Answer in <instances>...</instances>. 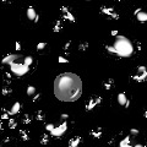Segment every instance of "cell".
I'll list each match as a JSON object with an SVG mask.
<instances>
[{"label":"cell","mask_w":147,"mask_h":147,"mask_svg":"<svg viewBox=\"0 0 147 147\" xmlns=\"http://www.w3.org/2000/svg\"><path fill=\"white\" fill-rule=\"evenodd\" d=\"M54 95L61 102H75L82 95V81L74 72H64L54 81Z\"/></svg>","instance_id":"cell-1"},{"label":"cell","mask_w":147,"mask_h":147,"mask_svg":"<svg viewBox=\"0 0 147 147\" xmlns=\"http://www.w3.org/2000/svg\"><path fill=\"white\" fill-rule=\"evenodd\" d=\"M112 46L114 50H115V55L120 56V58H130L135 50L131 40L124 36H117V38Z\"/></svg>","instance_id":"cell-2"},{"label":"cell","mask_w":147,"mask_h":147,"mask_svg":"<svg viewBox=\"0 0 147 147\" xmlns=\"http://www.w3.org/2000/svg\"><path fill=\"white\" fill-rule=\"evenodd\" d=\"M10 70L15 74L16 76H23V75H26V74L30 71V68L26 66L23 63H12L10 65Z\"/></svg>","instance_id":"cell-3"},{"label":"cell","mask_w":147,"mask_h":147,"mask_svg":"<svg viewBox=\"0 0 147 147\" xmlns=\"http://www.w3.org/2000/svg\"><path fill=\"white\" fill-rule=\"evenodd\" d=\"M131 79L136 82H145L147 80V69L144 65H140V66L136 68V74H132Z\"/></svg>","instance_id":"cell-4"},{"label":"cell","mask_w":147,"mask_h":147,"mask_svg":"<svg viewBox=\"0 0 147 147\" xmlns=\"http://www.w3.org/2000/svg\"><path fill=\"white\" fill-rule=\"evenodd\" d=\"M102 103V97L101 96H92L89 97L87 101H86V104H85V109L86 112H91L96 107H98Z\"/></svg>","instance_id":"cell-5"},{"label":"cell","mask_w":147,"mask_h":147,"mask_svg":"<svg viewBox=\"0 0 147 147\" xmlns=\"http://www.w3.org/2000/svg\"><path fill=\"white\" fill-rule=\"evenodd\" d=\"M66 130H68V122H66V121H63L60 125L55 126V128L53 129V131L50 132V135H52L53 137L59 138V137L63 136L65 132H66Z\"/></svg>","instance_id":"cell-6"},{"label":"cell","mask_w":147,"mask_h":147,"mask_svg":"<svg viewBox=\"0 0 147 147\" xmlns=\"http://www.w3.org/2000/svg\"><path fill=\"white\" fill-rule=\"evenodd\" d=\"M101 12L104 15L109 16V17H112L113 20H119L120 19V15L118 14V12L113 9V7H109V6H101Z\"/></svg>","instance_id":"cell-7"},{"label":"cell","mask_w":147,"mask_h":147,"mask_svg":"<svg viewBox=\"0 0 147 147\" xmlns=\"http://www.w3.org/2000/svg\"><path fill=\"white\" fill-rule=\"evenodd\" d=\"M60 11H61V16H63L64 20H68V21H70V22H75L76 21L75 16L71 14V11L69 10V7L63 5V6H60Z\"/></svg>","instance_id":"cell-8"},{"label":"cell","mask_w":147,"mask_h":147,"mask_svg":"<svg viewBox=\"0 0 147 147\" xmlns=\"http://www.w3.org/2000/svg\"><path fill=\"white\" fill-rule=\"evenodd\" d=\"M118 103H119V105H121V107L124 108H129L130 107V98H128V96H126L125 92H120L119 95H118Z\"/></svg>","instance_id":"cell-9"},{"label":"cell","mask_w":147,"mask_h":147,"mask_svg":"<svg viewBox=\"0 0 147 147\" xmlns=\"http://www.w3.org/2000/svg\"><path fill=\"white\" fill-rule=\"evenodd\" d=\"M134 16L136 17L137 22H141V23H145L147 22V12L144 11L142 9H136L134 11Z\"/></svg>","instance_id":"cell-10"},{"label":"cell","mask_w":147,"mask_h":147,"mask_svg":"<svg viewBox=\"0 0 147 147\" xmlns=\"http://www.w3.org/2000/svg\"><path fill=\"white\" fill-rule=\"evenodd\" d=\"M26 14H27V17H28V20H31L32 22H38V20H39V15L37 14V11L34 10V7L33 6H30L27 9V11H26Z\"/></svg>","instance_id":"cell-11"},{"label":"cell","mask_w":147,"mask_h":147,"mask_svg":"<svg viewBox=\"0 0 147 147\" xmlns=\"http://www.w3.org/2000/svg\"><path fill=\"white\" fill-rule=\"evenodd\" d=\"M16 59H19V55H16V54H6L1 59V64L3 65H11L12 63H15Z\"/></svg>","instance_id":"cell-12"},{"label":"cell","mask_w":147,"mask_h":147,"mask_svg":"<svg viewBox=\"0 0 147 147\" xmlns=\"http://www.w3.org/2000/svg\"><path fill=\"white\" fill-rule=\"evenodd\" d=\"M21 109H22V104L20 103V102H15V103L12 104V107L10 108V110H9L10 117H14V115H16V114H19L20 112H21Z\"/></svg>","instance_id":"cell-13"},{"label":"cell","mask_w":147,"mask_h":147,"mask_svg":"<svg viewBox=\"0 0 147 147\" xmlns=\"http://www.w3.org/2000/svg\"><path fill=\"white\" fill-rule=\"evenodd\" d=\"M81 144H82V137L81 136H74L69 140V147H80Z\"/></svg>","instance_id":"cell-14"},{"label":"cell","mask_w":147,"mask_h":147,"mask_svg":"<svg viewBox=\"0 0 147 147\" xmlns=\"http://www.w3.org/2000/svg\"><path fill=\"white\" fill-rule=\"evenodd\" d=\"M119 147H135L132 144V136H125L122 140L119 142Z\"/></svg>","instance_id":"cell-15"},{"label":"cell","mask_w":147,"mask_h":147,"mask_svg":"<svg viewBox=\"0 0 147 147\" xmlns=\"http://www.w3.org/2000/svg\"><path fill=\"white\" fill-rule=\"evenodd\" d=\"M89 135L93 138H101L102 135H103V130H102V128H93L89 130Z\"/></svg>","instance_id":"cell-16"},{"label":"cell","mask_w":147,"mask_h":147,"mask_svg":"<svg viewBox=\"0 0 147 147\" xmlns=\"http://www.w3.org/2000/svg\"><path fill=\"white\" fill-rule=\"evenodd\" d=\"M19 137H20V140L21 141H30V132L27 131L26 129H20V131H19Z\"/></svg>","instance_id":"cell-17"},{"label":"cell","mask_w":147,"mask_h":147,"mask_svg":"<svg viewBox=\"0 0 147 147\" xmlns=\"http://www.w3.org/2000/svg\"><path fill=\"white\" fill-rule=\"evenodd\" d=\"M114 85H115L114 79H108L103 82V87H104V89H107V91H110L112 88H114Z\"/></svg>","instance_id":"cell-18"},{"label":"cell","mask_w":147,"mask_h":147,"mask_svg":"<svg viewBox=\"0 0 147 147\" xmlns=\"http://www.w3.org/2000/svg\"><path fill=\"white\" fill-rule=\"evenodd\" d=\"M12 93V88H11V86L10 85H5L4 87L1 88V95L4 97H6V96H10Z\"/></svg>","instance_id":"cell-19"},{"label":"cell","mask_w":147,"mask_h":147,"mask_svg":"<svg viewBox=\"0 0 147 147\" xmlns=\"http://www.w3.org/2000/svg\"><path fill=\"white\" fill-rule=\"evenodd\" d=\"M0 147H14V145H12V140L10 137H5L1 142H0Z\"/></svg>","instance_id":"cell-20"},{"label":"cell","mask_w":147,"mask_h":147,"mask_svg":"<svg viewBox=\"0 0 147 147\" xmlns=\"http://www.w3.org/2000/svg\"><path fill=\"white\" fill-rule=\"evenodd\" d=\"M32 120H33V117H32L31 114H24L21 121H22L23 125H30L31 122H32Z\"/></svg>","instance_id":"cell-21"},{"label":"cell","mask_w":147,"mask_h":147,"mask_svg":"<svg viewBox=\"0 0 147 147\" xmlns=\"http://www.w3.org/2000/svg\"><path fill=\"white\" fill-rule=\"evenodd\" d=\"M61 28H63V22H61V20H56V22L54 23V27H53V32H54V33H58V32L61 31Z\"/></svg>","instance_id":"cell-22"},{"label":"cell","mask_w":147,"mask_h":147,"mask_svg":"<svg viewBox=\"0 0 147 147\" xmlns=\"http://www.w3.org/2000/svg\"><path fill=\"white\" fill-rule=\"evenodd\" d=\"M10 119V114L9 110L6 108H1V115H0V120H9Z\"/></svg>","instance_id":"cell-23"},{"label":"cell","mask_w":147,"mask_h":147,"mask_svg":"<svg viewBox=\"0 0 147 147\" xmlns=\"http://www.w3.org/2000/svg\"><path fill=\"white\" fill-rule=\"evenodd\" d=\"M40 145L42 146H46V145H48L49 144V134H47V132H44V134H42V136H40Z\"/></svg>","instance_id":"cell-24"},{"label":"cell","mask_w":147,"mask_h":147,"mask_svg":"<svg viewBox=\"0 0 147 147\" xmlns=\"http://www.w3.org/2000/svg\"><path fill=\"white\" fill-rule=\"evenodd\" d=\"M34 119H36V120H38V121H43L44 119H46V114H44L43 110H37Z\"/></svg>","instance_id":"cell-25"},{"label":"cell","mask_w":147,"mask_h":147,"mask_svg":"<svg viewBox=\"0 0 147 147\" xmlns=\"http://www.w3.org/2000/svg\"><path fill=\"white\" fill-rule=\"evenodd\" d=\"M7 126L11 129V130H14L17 128V120L14 119V118H10L9 120H7Z\"/></svg>","instance_id":"cell-26"},{"label":"cell","mask_w":147,"mask_h":147,"mask_svg":"<svg viewBox=\"0 0 147 147\" xmlns=\"http://www.w3.org/2000/svg\"><path fill=\"white\" fill-rule=\"evenodd\" d=\"M11 81H12L11 74L7 72V71H5V72H4V82H5V85H10Z\"/></svg>","instance_id":"cell-27"},{"label":"cell","mask_w":147,"mask_h":147,"mask_svg":"<svg viewBox=\"0 0 147 147\" xmlns=\"http://www.w3.org/2000/svg\"><path fill=\"white\" fill-rule=\"evenodd\" d=\"M88 47H89L88 42H81V43L79 44V50H80V52H86V50L88 49Z\"/></svg>","instance_id":"cell-28"},{"label":"cell","mask_w":147,"mask_h":147,"mask_svg":"<svg viewBox=\"0 0 147 147\" xmlns=\"http://www.w3.org/2000/svg\"><path fill=\"white\" fill-rule=\"evenodd\" d=\"M36 87L34 86H28L27 89H26V93H27V96H34L36 95Z\"/></svg>","instance_id":"cell-29"},{"label":"cell","mask_w":147,"mask_h":147,"mask_svg":"<svg viewBox=\"0 0 147 147\" xmlns=\"http://www.w3.org/2000/svg\"><path fill=\"white\" fill-rule=\"evenodd\" d=\"M22 63L26 65V66L30 68L31 65H32V63H33V58H32V56H26V58H23V61H22Z\"/></svg>","instance_id":"cell-30"},{"label":"cell","mask_w":147,"mask_h":147,"mask_svg":"<svg viewBox=\"0 0 147 147\" xmlns=\"http://www.w3.org/2000/svg\"><path fill=\"white\" fill-rule=\"evenodd\" d=\"M70 47H71V40L69 39L68 42L64 44V47H63V50L65 52V54H69V49H70Z\"/></svg>","instance_id":"cell-31"},{"label":"cell","mask_w":147,"mask_h":147,"mask_svg":"<svg viewBox=\"0 0 147 147\" xmlns=\"http://www.w3.org/2000/svg\"><path fill=\"white\" fill-rule=\"evenodd\" d=\"M54 128H55V125L53 124V122H48V124H46V130H47L49 134L53 131V129H54Z\"/></svg>","instance_id":"cell-32"},{"label":"cell","mask_w":147,"mask_h":147,"mask_svg":"<svg viewBox=\"0 0 147 147\" xmlns=\"http://www.w3.org/2000/svg\"><path fill=\"white\" fill-rule=\"evenodd\" d=\"M130 136H137V135L138 134H140V130H138V129H135V128H131V129H130Z\"/></svg>","instance_id":"cell-33"},{"label":"cell","mask_w":147,"mask_h":147,"mask_svg":"<svg viewBox=\"0 0 147 147\" xmlns=\"http://www.w3.org/2000/svg\"><path fill=\"white\" fill-rule=\"evenodd\" d=\"M46 47H47V43L46 42H40V43L37 44V50H38V52L39 50H43Z\"/></svg>","instance_id":"cell-34"},{"label":"cell","mask_w":147,"mask_h":147,"mask_svg":"<svg viewBox=\"0 0 147 147\" xmlns=\"http://www.w3.org/2000/svg\"><path fill=\"white\" fill-rule=\"evenodd\" d=\"M40 97H42L40 93H36V95L33 96V98H32V102H33V103H37L38 101H40Z\"/></svg>","instance_id":"cell-35"},{"label":"cell","mask_w":147,"mask_h":147,"mask_svg":"<svg viewBox=\"0 0 147 147\" xmlns=\"http://www.w3.org/2000/svg\"><path fill=\"white\" fill-rule=\"evenodd\" d=\"M58 61H59L60 64H68V63H69V59H66L65 56H59Z\"/></svg>","instance_id":"cell-36"},{"label":"cell","mask_w":147,"mask_h":147,"mask_svg":"<svg viewBox=\"0 0 147 147\" xmlns=\"http://www.w3.org/2000/svg\"><path fill=\"white\" fill-rule=\"evenodd\" d=\"M135 46H136V49H137V52H141V50H142V43L140 42V40H137V42L135 43Z\"/></svg>","instance_id":"cell-37"},{"label":"cell","mask_w":147,"mask_h":147,"mask_svg":"<svg viewBox=\"0 0 147 147\" xmlns=\"http://www.w3.org/2000/svg\"><path fill=\"white\" fill-rule=\"evenodd\" d=\"M15 50H17V52L21 50V43H20L19 40H16L15 42Z\"/></svg>","instance_id":"cell-38"},{"label":"cell","mask_w":147,"mask_h":147,"mask_svg":"<svg viewBox=\"0 0 147 147\" xmlns=\"http://www.w3.org/2000/svg\"><path fill=\"white\" fill-rule=\"evenodd\" d=\"M68 118H69V114H68V113H63V114L60 115V119H61V120H64V121L66 120Z\"/></svg>","instance_id":"cell-39"},{"label":"cell","mask_w":147,"mask_h":147,"mask_svg":"<svg viewBox=\"0 0 147 147\" xmlns=\"http://www.w3.org/2000/svg\"><path fill=\"white\" fill-rule=\"evenodd\" d=\"M110 36H112V37H117V36H119V33H118V30H113L112 32H110Z\"/></svg>","instance_id":"cell-40"},{"label":"cell","mask_w":147,"mask_h":147,"mask_svg":"<svg viewBox=\"0 0 147 147\" xmlns=\"http://www.w3.org/2000/svg\"><path fill=\"white\" fill-rule=\"evenodd\" d=\"M135 147H145L142 144H135Z\"/></svg>","instance_id":"cell-41"},{"label":"cell","mask_w":147,"mask_h":147,"mask_svg":"<svg viewBox=\"0 0 147 147\" xmlns=\"http://www.w3.org/2000/svg\"><path fill=\"white\" fill-rule=\"evenodd\" d=\"M144 118H146V119H147V108L145 109V112H144Z\"/></svg>","instance_id":"cell-42"},{"label":"cell","mask_w":147,"mask_h":147,"mask_svg":"<svg viewBox=\"0 0 147 147\" xmlns=\"http://www.w3.org/2000/svg\"><path fill=\"white\" fill-rule=\"evenodd\" d=\"M3 120H0V131H1V130H3V122H1Z\"/></svg>","instance_id":"cell-43"},{"label":"cell","mask_w":147,"mask_h":147,"mask_svg":"<svg viewBox=\"0 0 147 147\" xmlns=\"http://www.w3.org/2000/svg\"><path fill=\"white\" fill-rule=\"evenodd\" d=\"M3 3H9V1H11V0H1Z\"/></svg>","instance_id":"cell-44"},{"label":"cell","mask_w":147,"mask_h":147,"mask_svg":"<svg viewBox=\"0 0 147 147\" xmlns=\"http://www.w3.org/2000/svg\"><path fill=\"white\" fill-rule=\"evenodd\" d=\"M118 1H122V0H118Z\"/></svg>","instance_id":"cell-45"},{"label":"cell","mask_w":147,"mask_h":147,"mask_svg":"<svg viewBox=\"0 0 147 147\" xmlns=\"http://www.w3.org/2000/svg\"><path fill=\"white\" fill-rule=\"evenodd\" d=\"M86 1H88V0H86Z\"/></svg>","instance_id":"cell-46"}]
</instances>
